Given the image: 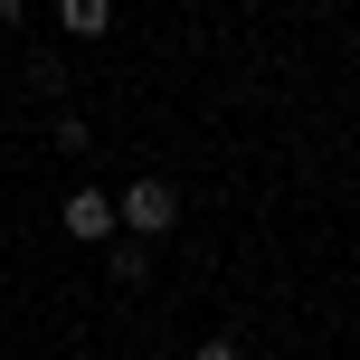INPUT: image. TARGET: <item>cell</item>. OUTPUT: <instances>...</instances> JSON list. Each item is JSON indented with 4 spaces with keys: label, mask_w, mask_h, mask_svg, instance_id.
I'll return each mask as SVG.
<instances>
[{
    "label": "cell",
    "mask_w": 360,
    "mask_h": 360,
    "mask_svg": "<svg viewBox=\"0 0 360 360\" xmlns=\"http://www.w3.org/2000/svg\"><path fill=\"white\" fill-rule=\"evenodd\" d=\"M57 152H67V162H86V152H95V124H86V114H57Z\"/></svg>",
    "instance_id": "5b68a950"
},
{
    "label": "cell",
    "mask_w": 360,
    "mask_h": 360,
    "mask_svg": "<svg viewBox=\"0 0 360 360\" xmlns=\"http://www.w3.org/2000/svg\"><path fill=\"white\" fill-rule=\"evenodd\" d=\"M152 360H180V351H152Z\"/></svg>",
    "instance_id": "ba28073f"
},
{
    "label": "cell",
    "mask_w": 360,
    "mask_h": 360,
    "mask_svg": "<svg viewBox=\"0 0 360 360\" xmlns=\"http://www.w3.org/2000/svg\"><path fill=\"white\" fill-rule=\"evenodd\" d=\"M57 29H67L76 48H95V38L114 29V0H57Z\"/></svg>",
    "instance_id": "277c9868"
},
{
    "label": "cell",
    "mask_w": 360,
    "mask_h": 360,
    "mask_svg": "<svg viewBox=\"0 0 360 360\" xmlns=\"http://www.w3.org/2000/svg\"><path fill=\"white\" fill-rule=\"evenodd\" d=\"M57 228H67L76 247H105V237H114V190H95V180H76V190L57 199Z\"/></svg>",
    "instance_id": "7a4b0ae2"
},
{
    "label": "cell",
    "mask_w": 360,
    "mask_h": 360,
    "mask_svg": "<svg viewBox=\"0 0 360 360\" xmlns=\"http://www.w3.org/2000/svg\"><path fill=\"white\" fill-rule=\"evenodd\" d=\"M19 19H29V0H0V29H19Z\"/></svg>",
    "instance_id": "52a82bcc"
},
{
    "label": "cell",
    "mask_w": 360,
    "mask_h": 360,
    "mask_svg": "<svg viewBox=\"0 0 360 360\" xmlns=\"http://www.w3.org/2000/svg\"><path fill=\"white\" fill-rule=\"evenodd\" d=\"M180 360H247V351H237L228 332H209V342H199V351H180Z\"/></svg>",
    "instance_id": "8992f818"
},
{
    "label": "cell",
    "mask_w": 360,
    "mask_h": 360,
    "mask_svg": "<svg viewBox=\"0 0 360 360\" xmlns=\"http://www.w3.org/2000/svg\"><path fill=\"white\" fill-rule=\"evenodd\" d=\"M95 256H105V285H143V275H152V247H143V237H124V228H114Z\"/></svg>",
    "instance_id": "3957f363"
},
{
    "label": "cell",
    "mask_w": 360,
    "mask_h": 360,
    "mask_svg": "<svg viewBox=\"0 0 360 360\" xmlns=\"http://www.w3.org/2000/svg\"><path fill=\"white\" fill-rule=\"evenodd\" d=\"M114 228H124V237H143V247H162V237L180 228V190H171L162 171H143L133 190H114Z\"/></svg>",
    "instance_id": "6da1fadb"
}]
</instances>
